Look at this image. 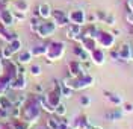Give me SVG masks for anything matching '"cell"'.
<instances>
[{
  "label": "cell",
  "mask_w": 133,
  "mask_h": 129,
  "mask_svg": "<svg viewBox=\"0 0 133 129\" xmlns=\"http://www.w3.org/2000/svg\"><path fill=\"white\" fill-rule=\"evenodd\" d=\"M39 117H41V105L38 97L36 99L27 97L26 102L20 106V119L29 125H33L39 120Z\"/></svg>",
  "instance_id": "6da1fadb"
},
{
  "label": "cell",
  "mask_w": 133,
  "mask_h": 129,
  "mask_svg": "<svg viewBox=\"0 0 133 129\" xmlns=\"http://www.w3.org/2000/svg\"><path fill=\"white\" fill-rule=\"evenodd\" d=\"M64 55H65V43H62V41H53V43L47 44L45 58H47L50 62L62 59Z\"/></svg>",
  "instance_id": "7a4b0ae2"
},
{
  "label": "cell",
  "mask_w": 133,
  "mask_h": 129,
  "mask_svg": "<svg viewBox=\"0 0 133 129\" xmlns=\"http://www.w3.org/2000/svg\"><path fill=\"white\" fill-rule=\"evenodd\" d=\"M56 29H58V26H56V23L53 20H42L41 18L39 23H38V27L35 29V34L38 35L39 38L45 40V38L53 36L55 32H56Z\"/></svg>",
  "instance_id": "3957f363"
},
{
  "label": "cell",
  "mask_w": 133,
  "mask_h": 129,
  "mask_svg": "<svg viewBox=\"0 0 133 129\" xmlns=\"http://www.w3.org/2000/svg\"><path fill=\"white\" fill-rule=\"evenodd\" d=\"M95 40H97V44H98L100 49H112L114 41H115V38H114L112 34L100 32V30H98V34L95 35Z\"/></svg>",
  "instance_id": "277c9868"
},
{
  "label": "cell",
  "mask_w": 133,
  "mask_h": 129,
  "mask_svg": "<svg viewBox=\"0 0 133 129\" xmlns=\"http://www.w3.org/2000/svg\"><path fill=\"white\" fill-rule=\"evenodd\" d=\"M68 20L71 24H79L83 26L86 23V12L83 9H73L68 12Z\"/></svg>",
  "instance_id": "5b68a950"
},
{
  "label": "cell",
  "mask_w": 133,
  "mask_h": 129,
  "mask_svg": "<svg viewBox=\"0 0 133 129\" xmlns=\"http://www.w3.org/2000/svg\"><path fill=\"white\" fill-rule=\"evenodd\" d=\"M51 20L56 23L58 27H66L70 24V20H68V14L64 12L62 9H56L51 12Z\"/></svg>",
  "instance_id": "8992f818"
},
{
  "label": "cell",
  "mask_w": 133,
  "mask_h": 129,
  "mask_svg": "<svg viewBox=\"0 0 133 129\" xmlns=\"http://www.w3.org/2000/svg\"><path fill=\"white\" fill-rule=\"evenodd\" d=\"M0 23L5 24L6 27L15 24V17H14V11L9 8H5L0 11Z\"/></svg>",
  "instance_id": "52a82bcc"
},
{
  "label": "cell",
  "mask_w": 133,
  "mask_h": 129,
  "mask_svg": "<svg viewBox=\"0 0 133 129\" xmlns=\"http://www.w3.org/2000/svg\"><path fill=\"white\" fill-rule=\"evenodd\" d=\"M27 88V79H26V75L23 76H15L12 79V82H11V88L9 90H12V91H23Z\"/></svg>",
  "instance_id": "ba28073f"
},
{
  "label": "cell",
  "mask_w": 133,
  "mask_h": 129,
  "mask_svg": "<svg viewBox=\"0 0 133 129\" xmlns=\"http://www.w3.org/2000/svg\"><path fill=\"white\" fill-rule=\"evenodd\" d=\"M32 59H33V55H32V52H30V49H21L17 53V62L21 64V65L30 64Z\"/></svg>",
  "instance_id": "9c48e42d"
},
{
  "label": "cell",
  "mask_w": 133,
  "mask_h": 129,
  "mask_svg": "<svg viewBox=\"0 0 133 129\" xmlns=\"http://www.w3.org/2000/svg\"><path fill=\"white\" fill-rule=\"evenodd\" d=\"M80 35H82V26L71 24V23L66 26V38H70V40H79Z\"/></svg>",
  "instance_id": "30bf717a"
},
{
  "label": "cell",
  "mask_w": 133,
  "mask_h": 129,
  "mask_svg": "<svg viewBox=\"0 0 133 129\" xmlns=\"http://www.w3.org/2000/svg\"><path fill=\"white\" fill-rule=\"evenodd\" d=\"M89 55H91V59L94 61V64H97V65H103L106 61V55H104L103 49H100V47L94 49Z\"/></svg>",
  "instance_id": "8fae6325"
},
{
  "label": "cell",
  "mask_w": 133,
  "mask_h": 129,
  "mask_svg": "<svg viewBox=\"0 0 133 129\" xmlns=\"http://www.w3.org/2000/svg\"><path fill=\"white\" fill-rule=\"evenodd\" d=\"M51 12H53V9H51V6L49 3H41L38 6V17L42 18V20H50L51 18Z\"/></svg>",
  "instance_id": "7c38bea8"
},
{
  "label": "cell",
  "mask_w": 133,
  "mask_h": 129,
  "mask_svg": "<svg viewBox=\"0 0 133 129\" xmlns=\"http://www.w3.org/2000/svg\"><path fill=\"white\" fill-rule=\"evenodd\" d=\"M119 59H132V47L129 46V44H124V46H121V49H119Z\"/></svg>",
  "instance_id": "4fadbf2b"
},
{
  "label": "cell",
  "mask_w": 133,
  "mask_h": 129,
  "mask_svg": "<svg viewBox=\"0 0 133 129\" xmlns=\"http://www.w3.org/2000/svg\"><path fill=\"white\" fill-rule=\"evenodd\" d=\"M33 58H39V56H45V52H47V44H41V46H33L32 49Z\"/></svg>",
  "instance_id": "5bb4252c"
},
{
  "label": "cell",
  "mask_w": 133,
  "mask_h": 129,
  "mask_svg": "<svg viewBox=\"0 0 133 129\" xmlns=\"http://www.w3.org/2000/svg\"><path fill=\"white\" fill-rule=\"evenodd\" d=\"M14 11H21V12L27 14V11H29V3H27L26 0H14Z\"/></svg>",
  "instance_id": "9a60e30c"
},
{
  "label": "cell",
  "mask_w": 133,
  "mask_h": 129,
  "mask_svg": "<svg viewBox=\"0 0 133 129\" xmlns=\"http://www.w3.org/2000/svg\"><path fill=\"white\" fill-rule=\"evenodd\" d=\"M8 44H9V47L12 49V52H14V55L15 53H18V52L23 49V43H21V40L17 36V38H12L11 41H8Z\"/></svg>",
  "instance_id": "2e32d148"
},
{
  "label": "cell",
  "mask_w": 133,
  "mask_h": 129,
  "mask_svg": "<svg viewBox=\"0 0 133 129\" xmlns=\"http://www.w3.org/2000/svg\"><path fill=\"white\" fill-rule=\"evenodd\" d=\"M108 99H109V102H112L115 106H119V105L124 103L123 97H121L119 94H108Z\"/></svg>",
  "instance_id": "e0dca14e"
},
{
  "label": "cell",
  "mask_w": 133,
  "mask_h": 129,
  "mask_svg": "<svg viewBox=\"0 0 133 129\" xmlns=\"http://www.w3.org/2000/svg\"><path fill=\"white\" fill-rule=\"evenodd\" d=\"M55 114L58 115V117H65V114H66V105L65 103H59L58 106L55 108Z\"/></svg>",
  "instance_id": "ac0fdd59"
},
{
  "label": "cell",
  "mask_w": 133,
  "mask_h": 129,
  "mask_svg": "<svg viewBox=\"0 0 133 129\" xmlns=\"http://www.w3.org/2000/svg\"><path fill=\"white\" fill-rule=\"evenodd\" d=\"M14 56V52L12 49L9 47V44H6L5 47H2V58H5V59H11Z\"/></svg>",
  "instance_id": "d6986e66"
},
{
  "label": "cell",
  "mask_w": 133,
  "mask_h": 129,
  "mask_svg": "<svg viewBox=\"0 0 133 129\" xmlns=\"http://www.w3.org/2000/svg\"><path fill=\"white\" fill-rule=\"evenodd\" d=\"M29 71H30V75H32V76H41V73H42V67L39 65V64H32Z\"/></svg>",
  "instance_id": "ffe728a7"
},
{
  "label": "cell",
  "mask_w": 133,
  "mask_h": 129,
  "mask_svg": "<svg viewBox=\"0 0 133 129\" xmlns=\"http://www.w3.org/2000/svg\"><path fill=\"white\" fill-rule=\"evenodd\" d=\"M14 17H15V23H20V21H24L26 20V14L21 12V11H14Z\"/></svg>",
  "instance_id": "44dd1931"
},
{
  "label": "cell",
  "mask_w": 133,
  "mask_h": 129,
  "mask_svg": "<svg viewBox=\"0 0 133 129\" xmlns=\"http://www.w3.org/2000/svg\"><path fill=\"white\" fill-rule=\"evenodd\" d=\"M80 105L82 106H89L91 105V97L89 96H82L80 97Z\"/></svg>",
  "instance_id": "7402d4cb"
},
{
  "label": "cell",
  "mask_w": 133,
  "mask_h": 129,
  "mask_svg": "<svg viewBox=\"0 0 133 129\" xmlns=\"http://www.w3.org/2000/svg\"><path fill=\"white\" fill-rule=\"evenodd\" d=\"M104 23L109 26H114L115 24V17L114 15H106V18H104Z\"/></svg>",
  "instance_id": "603a6c76"
},
{
  "label": "cell",
  "mask_w": 133,
  "mask_h": 129,
  "mask_svg": "<svg viewBox=\"0 0 133 129\" xmlns=\"http://www.w3.org/2000/svg\"><path fill=\"white\" fill-rule=\"evenodd\" d=\"M123 111L129 112V114H130V112H133V105H130V103H125L124 108H123Z\"/></svg>",
  "instance_id": "cb8c5ba5"
},
{
  "label": "cell",
  "mask_w": 133,
  "mask_h": 129,
  "mask_svg": "<svg viewBox=\"0 0 133 129\" xmlns=\"http://www.w3.org/2000/svg\"><path fill=\"white\" fill-rule=\"evenodd\" d=\"M89 129H103V128H100V126H91Z\"/></svg>",
  "instance_id": "d4e9b609"
}]
</instances>
